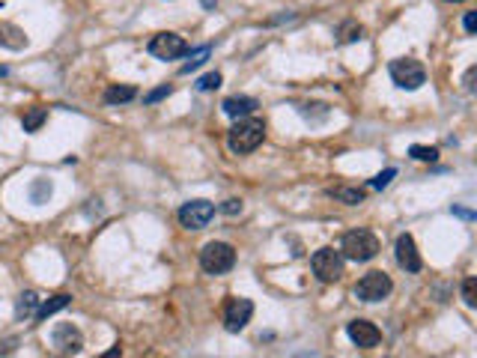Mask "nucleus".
<instances>
[{
    "mask_svg": "<svg viewBox=\"0 0 477 358\" xmlns=\"http://www.w3.org/2000/svg\"><path fill=\"white\" fill-rule=\"evenodd\" d=\"M343 266H346V260H343V254L334 251V248H320V251H313V257H310V269L322 284L340 281Z\"/></svg>",
    "mask_w": 477,
    "mask_h": 358,
    "instance_id": "4",
    "label": "nucleus"
},
{
    "mask_svg": "<svg viewBox=\"0 0 477 358\" xmlns=\"http://www.w3.org/2000/svg\"><path fill=\"white\" fill-rule=\"evenodd\" d=\"M445 4H462V0H445Z\"/></svg>",
    "mask_w": 477,
    "mask_h": 358,
    "instance_id": "33",
    "label": "nucleus"
},
{
    "mask_svg": "<svg viewBox=\"0 0 477 358\" xmlns=\"http://www.w3.org/2000/svg\"><path fill=\"white\" fill-rule=\"evenodd\" d=\"M340 254H343V260L367 263L379 254V239L370 230H349L340 239Z\"/></svg>",
    "mask_w": 477,
    "mask_h": 358,
    "instance_id": "2",
    "label": "nucleus"
},
{
    "mask_svg": "<svg viewBox=\"0 0 477 358\" xmlns=\"http://www.w3.org/2000/svg\"><path fill=\"white\" fill-rule=\"evenodd\" d=\"M9 75V69H6V66H0V78H6Z\"/></svg>",
    "mask_w": 477,
    "mask_h": 358,
    "instance_id": "32",
    "label": "nucleus"
},
{
    "mask_svg": "<svg viewBox=\"0 0 477 358\" xmlns=\"http://www.w3.org/2000/svg\"><path fill=\"white\" fill-rule=\"evenodd\" d=\"M397 177V170L394 167H388V170H382V174L376 177V179H370V189H388L391 185V179Z\"/></svg>",
    "mask_w": 477,
    "mask_h": 358,
    "instance_id": "27",
    "label": "nucleus"
},
{
    "mask_svg": "<svg viewBox=\"0 0 477 358\" xmlns=\"http://www.w3.org/2000/svg\"><path fill=\"white\" fill-rule=\"evenodd\" d=\"M45 119H48V111H45V108H28V111L21 114V129H24V131H39Z\"/></svg>",
    "mask_w": 477,
    "mask_h": 358,
    "instance_id": "20",
    "label": "nucleus"
},
{
    "mask_svg": "<svg viewBox=\"0 0 477 358\" xmlns=\"http://www.w3.org/2000/svg\"><path fill=\"white\" fill-rule=\"evenodd\" d=\"M48 197H51V182L48 179H36L33 189H30V201L33 203H45Z\"/></svg>",
    "mask_w": 477,
    "mask_h": 358,
    "instance_id": "22",
    "label": "nucleus"
},
{
    "mask_svg": "<svg viewBox=\"0 0 477 358\" xmlns=\"http://www.w3.org/2000/svg\"><path fill=\"white\" fill-rule=\"evenodd\" d=\"M394 254H397V263H400V269L406 272H421V254H418V248H415V239L409 236V233H400L397 236V245H394Z\"/></svg>",
    "mask_w": 477,
    "mask_h": 358,
    "instance_id": "12",
    "label": "nucleus"
},
{
    "mask_svg": "<svg viewBox=\"0 0 477 358\" xmlns=\"http://www.w3.org/2000/svg\"><path fill=\"white\" fill-rule=\"evenodd\" d=\"M150 54L158 60H179L188 54V42L179 33H158L150 39Z\"/></svg>",
    "mask_w": 477,
    "mask_h": 358,
    "instance_id": "8",
    "label": "nucleus"
},
{
    "mask_svg": "<svg viewBox=\"0 0 477 358\" xmlns=\"http://www.w3.org/2000/svg\"><path fill=\"white\" fill-rule=\"evenodd\" d=\"M215 218V203L209 201H188L179 206V224L185 230H203Z\"/></svg>",
    "mask_w": 477,
    "mask_h": 358,
    "instance_id": "7",
    "label": "nucleus"
},
{
    "mask_svg": "<svg viewBox=\"0 0 477 358\" xmlns=\"http://www.w3.org/2000/svg\"><path fill=\"white\" fill-rule=\"evenodd\" d=\"M54 347H57V352H63V355L81 352V350H84V335H81V328L72 326V323H60V326L54 328Z\"/></svg>",
    "mask_w": 477,
    "mask_h": 358,
    "instance_id": "11",
    "label": "nucleus"
},
{
    "mask_svg": "<svg viewBox=\"0 0 477 358\" xmlns=\"http://www.w3.org/2000/svg\"><path fill=\"white\" fill-rule=\"evenodd\" d=\"M236 266V248L230 242H209L200 251V269L206 275H227Z\"/></svg>",
    "mask_w": 477,
    "mask_h": 358,
    "instance_id": "3",
    "label": "nucleus"
},
{
    "mask_svg": "<svg viewBox=\"0 0 477 358\" xmlns=\"http://www.w3.org/2000/svg\"><path fill=\"white\" fill-rule=\"evenodd\" d=\"M328 197H334V201L346 203V206H358L364 201V191L361 189H346V185H337V189H328Z\"/></svg>",
    "mask_w": 477,
    "mask_h": 358,
    "instance_id": "19",
    "label": "nucleus"
},
{
    "mask_svg": "<svg viewBox=\"0 0 477 358\" xmlns=\"http://www.w3.org/2000/svg\"><path fill=\"white\" fill-rule=\"evenodd\" d=\"M218 87H221V75H218V72H209V75H203L200 81H197V90H200V93L218 90Z\"/></svg>",
    "mask_w": 477,
    "mask_h": 358,
    "instance_id": "25",
    "label": "nucleus"
},
{
    "mask_svg": "<svg viewBox=\"0 0 477 358\" xmlns=\"http://www.w3.org/2000/svg\"><path fill=\"white\" fill-rule=\"evenodd\" d=\"M209 54H212V45H200V48H197L194 54H191V60L182 66V75H191L194 69H200V66L209 60Z\"/></svg>",
    "mask_w": 477,
    "mask_h": 358,
    "instance_id": "21",
    "label": "nucleus"
},
{
    "mask_svg": "<svg viewBox=\"0 0 477 358\" xmlns=\"http://www.w3.org/2000/svg\"><path fill=\"white\" fill-rule=\"evenodd\" d=\"M409 155H412L415 162H435V158H439V150L435 147H418L415 143V147L409 150Z\"/></svg>",
    "mask_w": 477,
    "mask_h": 358,
    "instance_id": "23",
    "label": "nucleus"
},
{
    "mask_svg": "<svg viewBox=\"0 0 477 358\" xmlns=\"http://www.w3.org/2000/svg\"><path fill=\"white\" fill-rule=\"evenodd\" d=\"M131 99H138V90L128 87V84H123V87L114 84V87L104 90V102H108V105H126Z\"/></svg>",
    "mask_w": 477,
    "mask_h": 358,
    "instance_id": "17",
    "label": "nucleus"
},
{
    "mask_svg": "<svg viewBox=\"0 0 477 358\" xmlns=\"http://www.w3.org/2000/svg\"><path fill=\"white\" fill-rule=\"evenodd\" d=\"M388 72H391V81L400 90H418V87L427 84V69H423V66L418 60H412V57L391 60Z\"/></svg>",
    "mask_w": 477,
    "mask_h": 358,
    "instance_id": "5",
    "label": "nucleus"
},
{
    "mask_svg": "<svg viewBox=\"0 0 477 358\" xmlns=\"http://www.w3.org/2000/svg\"><path fill=\"white\" fill-rule=\"evenodd\" d=\"M0 45L12 48V51H21L24 45H28V36H24V30L16 28V24H0Z\"/></svg>",
    "mask_w": 477,
    "mask_h": 358,
    "instance_id": "15",
    "label": "nucleus"
},
{
    "mask_svg": "<svg viewBox=\"0 0 477 358\" xmlns=\"http://www.w3.org/2000/svg\"><path fill=\"white\" fill-rule=\"evenodd\" d=\"M462 24H466V30H469V33H474V30H477V12H466Z\"/></svg>",
    "mask_w": 477,
    "mask_h": 358,
    "instance_id": "29",
    "label": "nucleus"
},
{
    "mask_svg": "<svg viewBox=\"0 0 477 358\" xmlns=\"http://www.w3.org/2000/svg\"><path fill=\"white\" fill-rule=\"evenodd\" d=\"M221 111L238 119V117H248V114H254L257 111V99H250V96H227L221 102Z\"/></svg>",
    "mask_w": 477,
    "mask_h": 358,
    "instance_id": "13",
    "label": "nucleus"
},
{
    "mask_svg": "<svg viewBox=\"0 0 477 358\" xmlns=\"http://www.w3.org/2000/svg\"><path fill=\"white\" fill-rule=\"evenodd\" d=\"M170 93H174V87H170V84H162L158 90H152V93H147V96H143V105H155V102H162L164 96H170Z\"/></svg>",
    "mask_w": 477,
    "mask_h": 358,
    "instance_id": "26",
    "label": "nucleus"
},
{
    "mask_svg": "<svg viewBox=\"0 0 477 358\" xmlns=\"http://www.w3.org/2000/svg\"><path fill=\"white\" fill-rule=\"evenodd\" d=\"M36 311H39V296L33 293V290H28V293H21L16 299V316L18 320H33Z\"/></svg>",
    "mask_w": 477,
    "mask_h": 358,
    "instance_id": "16",
    "label": "nucleus"
},
{
    "mask_svg": "<svg viewBox=\"0 0 477 358\" xmlns=\"http://www.w3.org/2000/svg\"><path fill=\"white\" fill-rule=\"evenodd\" d=\"M462 302H466L469 308L477 304V278H466V281H462Z\"/></svg>",
    "mask_w": 477,
    "mask_h": 358,
    "instance_id": "24",
    "label": "nucleus"
},
{
    "mask_svg": "<svg viewBox=\"0 0 477 358\" xmlns=\"http://www.w3.org/2000/svg\"><path fill=\"white\" fill-rule=\"evenodd\" d=\"M450 212H454V215H459V218H466V221H474V218H477L474 212H469V209H459V206H450Z\"/></svg>",
    "mask_w": 477,
    "mask_h": 358,
    "instance_id": "30",
    "label": "nucleus"
},
{
    "mask_svg": "<svg viewBox=\"0 0 477 358\" xmlns=\"http://www.w3.org/2000/svg\"><path fill=\"white\" fill-rule=\"evenodd\" d=\"M221 212L224 215H238V212H242V201H238V197H230V201L221 203Z\"/></svg>",
    "mask_w": 477,
    "mask_h": 358,
    "instance_id": "28",
    "label": "nucleus"
},
{
    "mask_svg": "<svg viewBox=\"0 0 477 358\" xmlns=\"http://www.w3.org/2000/svg\"><path fill=\"white\" fill-rule=\"evenodd\" d=\"M262 138H266V123H262L260 117H238L236 119V126L227 131V147L233 155H248V153H254Z\"/></svg>",
    "mask_w": 477,
    "mask_h": 358,
    "instance_id": "1",
    "label": "nucleus"
},
{
    "mask_svg": "<svg viewBox=\"0 0 477 358\" xmlns=\"http://www.w3.org/2000/svg\"><path fill=\"white\" fill-rule=\"evenodd\" d=\"M346 335H349V340L355 343L358 350H373V347H379V340H382L379 326L370 323V320H352L346 326Z\"/></svg>",
    "mask_w": 477,
    "mask_h": 358,
    "instance_id": "10",
    "label": "nucleus"
},
{
    "mask_svg": "<svg viewBox=\"0 0 477 358\" xmlns=\"http://www.w3.org/2000/svg\"><path fill=\"white\" fill-rule=\"evenodd\" d=\"M391 290H394V281L385 272H367L361 281L355 284V296L361 302H382L391 296Z\"/></svg>",
    "mask_w": 477,
    "mask_h": 358,
    "instance_id": "6",
    "label": "nucleus"
},
{
    "mask_svg": "<svg viewBox=\"0 0 477 358\" xmlns=\"http://www.w3.org/2000/svg\"><path fill=\"white\" fill-rule=\"evenodd\" d=\"M358 39H364V24H358V21H343L340 28H337V42L343 45H349V42H358Z\"/></svg>",
    "mask_w": 477,
    "mask_h": 358,
    "instance_id": "18",
    "label": "nucleus"
},
{
    "mask_svg": "<svg viewBox=\"0 0 477 358\" xmlns=\"http://www.w3.org/2000/svg\"><path fill=\"white\" fill-rule=\"evenodd\" d=\"M69 304H72V296H69V293H57V296H51V299L42 304V308L36 311V316H33V320H36V323H45L48 316H54L57 311L69 308Z\"/></svg>",
    "mask_w": 477,
    "mask_h": 358,
    "instance_id": "14",
    "label": "nucleus"
},
{
    "mask_svg": "<svg viewBox=\"0 0 477 358\" xmlns=\"http://www.w3.org/2000/svg\"><path fill=\"white\" fill-rule=\"evenodd\" d=\"M250 316H254V302L250 299H230L227 304H224V328L227 331H242L248 323H250Z\"/></svg>",
    "mask_w": 477,
    "mask_h": 358,
    "instance_id": "9",
    "label": "nucleus"
},
{
    "mask_svg": "<svg viewBox=\"0 0 477 358\" xmlns=\"http://www.w3.org/2000/svg\"><path fill=\"white\" fill-rule=\"evenodd\" d=\"M474 75H477V69L471 66V69L466 72V90H474V84H471V81H474Z\"/></svg>",
    "mask_w": 477,
    "mask_h": 358,
    "instance_id": "31",
    "label": "nucleus"
}]
</instances>
